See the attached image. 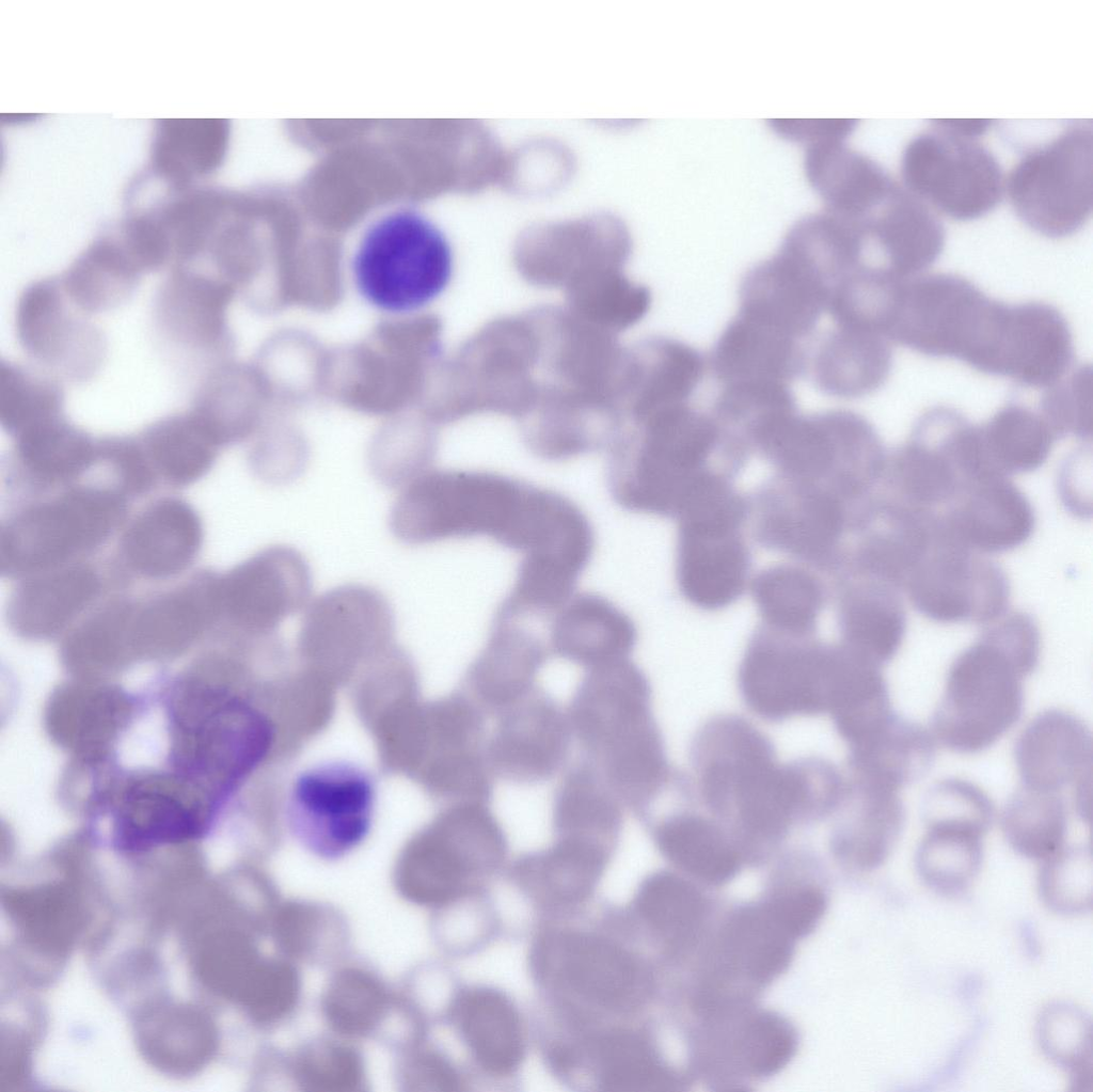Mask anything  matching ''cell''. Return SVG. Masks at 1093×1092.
I'll return each mask as SVG.
<instances>
[{
	"label": "cell",
	"instance_id": "cell-44",
	"mask_svg": "<svg viewBox=\"0 0 1093 1092\" xmlns=\"http://www.w3.org/2000/svg\"><path fill=\"white\" fill-rule=\"evenodd\" d=\"M142 273L123 243L100 241L82 253L59 279L69 300L92 315L125 302Z\"/></svg>",
	"mask_w": 1093,
	"mask_h": 1092
},
{
	"label": "cell",
	"instance_id": "cell-55",
	"mask_svg": "<svg viewBox=\"0 0 1093 1092\" xmlns=\"http://www.w3.org/2000/svg\"><path fill=\"white\" fill-rule=\"evenodd\" d=\"M601 1080L608 1091H649L668 1085L649 1045L632 1033H619L603 1043Z\"/></svg>",
	"mask_w": 1093,
	"mask_h": 1092
},
{
	"label": "cell",
	"instance_id": "cell-38",
	"mask_svg": "<svg viewBox=\"0 0 1093 1092\" xmlns=\"http://www.w3.org/2000/svg\"><path fill=\"white\" fill-rule=\"evenodd\" d=\"M613 849L586 838L555 836L548 849L520 858L514 874L538 892L560 900L577 899L597 883Z\"/></svg>",
	"mask_w": 1093,
	"mask_h": 1092
},
{
	"label": "cell",
	"instance_id": "cell-18",
	"mask_svg": "<svg viewBox=\"0 0 1093 1092\" xmlns=\"http://www.w3.org/2000/svg\"><path fill=\"white\" fill-rule=\"evenodd\" d=\"M630 250L623 222L593 213L528 228L518 241L517 257L532 279L564 284L571 294L620 270Z\"/></svg>",
	"mask_w": 1093,
	"mask_h": 1092
},
{
	"label": "cell",
	"instance_id": "cell-56",
	"mask_svg": "<svg viewBox=\"0 0 1093 1092\" xmlns=\"http://www.w3.org/2000/svg\"><path fill=\"white\" fill-rule=\"evenodd\" d=\"M1039 1035L1044 1051L1068 1067L1077 1085L1091 1081V1029L1082 1011L1065 1003L1050 1006L1040 1018Z\"/></svg>",
	"mask_w": 1093,
	"mask_h": 1092
},
{
	"label": "cell",
	"instance_id": "cell-40",
	"mask_svg": "<svg viewBox=\"0 0 1093 1092\" xmlns=\"http://www.w3.org/2000/svg\"><path fill=\"white\" fill-rule=\"evenodd\" d=\"M172 269L157 295L155 320L172 343L201 351L216 331L219 289L199 270L188 266Z\"/></svg>",
	"mask_w": 1093,
	"mask_h": 1092
},
{
	"label": "cell",
	"instance_id": "cell-9",
	"mask_svg": "<svg viewBox=\"0 0 1093 1092\" xmlns=\"http://www.w3.org/2000/svg\"><path fill=\"white\" fill-rule=\"evenodd\" d=\"M983 477L977 426L955 409L935 407L887 455L881 486L908 506L940 512Z\"/></svg>",
	"mask_w": 1093,
	"mask_h": 1092
},
{
	"label": "cell",
	"instance_id": "cell-50",
	"mask_svg": "<svg viewBox=\"0 0 1093 1092\" xmlns=\"http://www.w3.org/2000/svg\"><path fill=\"white\" fill-rule=\"evenodd\" d=\"M88 568H72L25 585L13 598L10 618L22 628L49 630L78 614L97 591Z\"/></svg>",
	"mask_w": 1093,
	"mask_h": 1092
},
{
	"label": "cell",
	"instance_id": "cell-23",
	"mask_svg": "<svg viewBox=\"0 0 1093 1092\" xmlns=\"http://www.w3.org/2000/svg\"><path fill=\"white\" fill-rule=\"evenodd\" d=\"M534 621L495 612L487 642L465 676L470 698L486 715L497 716L536 687L550 650Z\"/></svg>",
	"mask_w": 1093,
	"mask_h": 1092
},
{
	"label": "cell",
	"instance_id": "cell-2",
	"mask_svg": "<svg viewBox=\"0 0 1093 1092\" xmlns=\"http://www.w3.org/2000/svg\"><path fill=\"white\" fill-rule=\"evenodd\" d=\"M620 426L608 443L606 482L623 509L676 518L687 496L718 463L736 466L746 442L711 410L692 401Z\"/></svg>",
	"mask_w": 1093,
	"mask_h": 1092
},
{
	"label": "cell",
	"instance_id": "cell-32",
	"mask_svg": "<svg viewBox=\"0 0 1093 1092\" xmlns=\"http://www.w3.org/2000/svg\"><path fill=\"white\" fill-rule=\"evenodd\" d=\"M805 172L825 209L851 217L869 211L897 183L878 163L846 147L843 139L807 145Z\"/></svg>",
	"mask_w": 1093,
	"mask_h": 1092
},
{
	"label": "cell",
	"instance_id": "cell-26",
	"mask_svg": "<svg viewBox=\"0 0 1093 1092\" xmlns=\"http://www.w3.org/2000/svg\"><path fill=\"white\" fill-rule=\"evenodd\" d=\"M874 264L906 281L928 269L945 246V231L933 210L897 183L867 217Z\"/></svg>",
	"mask_w": 1093,
	"mask_h": 1092
},
{
	"label": "cell",
	"instance_id": "cell-31",
	"mask_svg": "<svg viewBox=\"0 0 1093 1092\" xmlns=\"http://www.w3.org/2000/svg\"><path fill=\"white\" fill-rule=\"evenodd\" d=\"M545 965L559 982L602 1004H616L635 991L638 972L623 950L598 937L567 934L546 946Z\"/></svg>",
	"mask_w": 1093,
	"mask_h": 1092
},
{
	"label": "cell",
	"instance_id": "cell-33",
	"mask_svg": "<svg viewBox=\"0 0 1093 1092\" xmlns=\"http://www.w3.org/2000/svg\"><path fill=\"white\" fill-rule=\"evenodd\" d=\"M792 937L771 906L741 913L720 938L717 956L722 963L712 972L711 991H719L727 979L730 982L735 978H747L755 983L769 981L787 965Z\"/></svg>",
	"mask_w": 1093,
	"mask_h": 1092
},
{
	"label": "cell",
	"instance_id": "cell-5",
	"mask_svg": "<svg viewBox=\"0 0 1093 1092\" xmlns=\"http://www.w3.org/2000/svg\"><path fill=\"white\" fill-rule=\"evenodd\" d=\"M1039 659L1037 647L1020 624L1008 618L985 624L949 667L932 716L933 735L956 753L992 746L1019 719L1023 679Z\"/></svg>",
	"mask_w": 1093,
	"mask_h": 1092
},
{
	"label": "cell",
	"instance_id": "cell-20",
	"mask_svg": "<svg viewBox=\"0 0 1093 1092\" xmlns=\"http://www.w3.org/2000/svg\"><path fill=\"white\" fill-rule=\"evenodd\" d=\"M66 296L60 279L32 282L20 294L16 330L20 346L36 363L72 380H85L106 353L102 332Z\"/></svg>",
	"mask_w": 1093,
	"mask_h": 1092
},
{
	"label": "cell",
	"instance_id": "cell-52",
	"mask_svg": "<svg viewBox=\"0 0 1093 1092\" xmlns=\"http://www.w3.org/2000/svg\"><path fill=\"white\" fill-rule=\"evenodd\" d=\"M63 393L51 379L12 363H1L0 421L16 434L46 418L62 414Z\"/></svg>",
	"mask_w": 1093,
	"mask_h": 1092
},
{
	"label": "cell",
	"instance_id": "cell-24",
	"mask_svg": "<svg viewBox=\"0 0 1093 1092\" xmlns=\"http://www.w3.org/2000/svg\"><path fill=\"white\" fill-rule=\"evenodd\" d=\"M936 513L941 528L952 540L984 555L1021 545L1035 524L1031 503L1008 477H987L973 482Z\"/></svg>",
	"mask_w": 1093,
	"mask_h": 1092
},
{
	"label": "cell",
	"instance_id": "cell-3",
	"mask_svg": "<svg viewBox=\"0 0 1093 1092\" xmlns=\"http://www.w3.org/2000/svg\"><path fill=\"white\" fill-rule=\"evenodd\" d=\"M567 712L582 758L622 805L644 817L668 765L643 670L630 658L586 669Z\"/></svg>",
	"mask_w": 1093,
	"mask_h": 1092
},
{
	"label": "cell",
	"instance_id": "cell-11",
	"mask_svg": "<svg viewBox=\"0 0 1093 1092\" xmlns=\"http://www.w3.org/2000/svg\"><path fill=\"white\" fill-rule=\"evenodd\" d=\"M901 174L904 187L929 208L961 221L986 215L1004 192L996 157L947 120L933 121L906 144Z\"/></svg>",
	"mask_w": 1093,
	"mask_h": 1092
},
{
	"label": "cell",
	"instance_id": "cell-16",
	"mask_svg": "<svg viewBox=\"0 0 1093 1092\" xmlns=\"http://www.w3.org/2000/svg\"><path fill=\"white\" fill-rule=\"evenodd\" d=\"M120 515L118 497L96 489L29 509L2 532L3 569L20 573L52 568L99 543Z\"/></svg>",
	"mask_w": 1093,
	"mask_h": 1092
},
{
	"label": "cell",
	"instance_id": "cell-37",
	"mask_svg": "<svg viewBox=\"0 0 1093 1092\" xmlns=\"http://www.w3.org/2000/svg\"><path fill=\"white\" fill-rule=\"evenodd\" d=\"M934 759L931 732L897 714L875 737L850 748L853 779L898 791L923 777Z\"/></svg>",
	"mask_w": 1093,
	"mask_h": 1092
},
{
	"label": "cell",
	"instance_id": "cell-58",
	"mask_svg": "<svg viewBox=\"0 0 1093 1092\" xmlns=\"http://www.w3.org/2000/svg\"><path fill=\"white\" fill-rule=\"evenodd\" d=\"M921 813L925 825L965 824L987 833L994 821L995 808L988 795L975 784L946 778L928 790Z\"/></svg>",
	"mask_w": 1093,
	"mask_h": 1092
},
{
	"label": "cell",
	"instance_id": "cell-43",
	"mask_svg": "<svg viewBox=\"0 0 1093 1092\" xmlns=\"http://www.w3.org/2000/svg\"><path fill=\"white\" fill-rule=\"evenodd\" d=\"M652 833L658 849L668 860L701 880L719 883L738 870V852L707 818L672 814L658 822Z\"/></svg>",
	"mask_w": 1093,
	"mask_h": 1092
},
{
	"label": "cell",
	"instance_id": "cell-15",
	"mask_svg": "<svg viewBox=\"0 0 1093 1092\" xmlns=\"http://www.w3.org/2000/svg\"><path fill=\"white\" fill-rule=\"evenodd\" d=\"M761 544L817 567L835 569L856 511L823 485L780 476L758 495Z\"/></svg>",
	"mask_w": 1093,
	"mask_h": 1092
},
{
	"label": "cell",
	"instance_id": "cell-49",
	"mask_svg": "<svg viewBox=\"0 0 1093 1092\" xmlns=\"http://www.w3.org/2000/svg\"><path fill=\"white\" fill-rule=\"evenodd\" d=\"M1067 812L1059 792L1021 786L1007 802L1001 828L1008 843L1020 855L1046 859L1063 848Z\"/></svg>",
	"mask_w": 1093,
	"mask_h": 1092
},
{
	"label": "cell",
	"instance_id": "cell-12",
	"mask_svg": "<svg viewBox=\"0 0 1093 1092\" xmlns=\"http://www.w3.org/2000/svg\"><path fill=\"white\" fill-rule=\"evenodd\" d=\"M811 636L762 626L749 640L739 684L746 703L761 717L780 721L827 711L831 645Z\"/></svg>",
	"mask_w": 1093,
	"mask_h": 1092
},
{
	"label": "cell",
	"instance_id": "cell-39",
	"mask_svg": "<svg viewBox=\"0 0 1093 1092\" xmlns=\"http://www.w3.org/2000/svg\"><path fill=\"white\" fill-rule=\"evenodd\" d=\"M982 453L994 476L1039 469L1058 439L1037 409L1011 402L978 425Z\"/></svg>",
	"mask_w": 1093,
	"mask_h": 1092
},
{
	"label": "cell",
	"instance_id": "cell-53",
	"mask_svg": "<svg viewBox=\"0 0 1093 1092\" xmlns=\"http://www.w3.org/2000/svg\"><path fill=\"white\" fill-rule=\"evenodd\" d=\"M574 164L572 153L563 143L553 139L532 140L508 152L502 185L519 194L553 192L571 177Z\"/></svg>",
	"mask_w": 1093,
	"mask_h": 1092
},
{
	"label": "cell",
	"instance_id": "cell-34",
	"mask_svg": "<svg viewBox=\"0 0 1093 1092\" xmlns=\"http://www.w3.org/2000/svg\"><path fill=\"white\" fill-rule=\"evenodd\" d=\"M201 527L193 511L178 501H161L131 525L124 541L127 561L140 573L165 576L194 557Z\"/></svg>",
	"mask_w": 1093,
	"mask_h": 1092
},
{
	"label": "cell",
	"instance_id": "cell-19",
	"mask_svg": "<svg viewBox=\"0 0 1093 1092\" xmlns=\"http://www.w3.org/2000/svg\"><path fill=\"white\" fill-rule=\"evenodd\" d=\"M828 297V283L819 266L783 238L774 255L742 278L736 314L809 348Z\"/></svg>",
	"mask_w": 1093,
	"mask_h": 1092
},
{
	"label": "cell",
	"instance_id": "cell-48",
	"mask_svg": "<svg viewBox=\"0 0 1093 1092\" xmlns=\"http://www.w3.org/2000/svg\"><path fill=\"white\" fill-rule=\"evenodd\" d=\"M129 790L116 822L117 840L124 848L144 849L202 832V818L176 797L149 787Z\"/></svg>",
	"mask_w": 1093,
	"mask_h": 1092
},
{
	"label": "cell",
	"instance_id": "cell-13",
	"mask_svg": "<svg viewBox=\"0 0 1093 1092\" xmlns=\"http://www.w3.org/2000/svg\"><path fill=\"white\" fill-rule=\"evenodd\" d=\"M903 590L920 614L942 623L985 626L1007 612L1010 598L1004 570L952 540L937 517L933 540Z\"/></svg>",
	"mask_w": 1093,
	"mask_h": 1092
},
{
	"label": "cell",
	"instance_id": "cell-46",
	"mask_svg": "<svg viewBox=\"0 0 1093 1092\" xmlns=\"http://www.w3.org/2000/svg\"><path fill=\"white\" fill-rule=\"evenodd\" d=\"M16 437L17 458L25 470L47 482L79 474L98 454L90 437L63 414L33 424Z\"/></svg>",
	"mask_w": 1093,
	"mask_h": 1092
},
{
	"label": "cell",
	"instance_id": "cell-27",
	"mask_svg": "<svg viewBox=\"0 0 1093 1092\" xmlns=\"http://www.w3.org/2000/svg\"><path fill=\"white\" fill-rule=\"evenodd\" d=\"M550 653L586 669L629 659L637 643L632 618L605 597L574 592L546 620Z\"/></svg>",
	"mask_w": 1093,
	"mask_h": 1092
},
{
	"label": "cell",
	"instance_id": "cell-30",
	"mask_svg": "<svg viewBox=\"0 0 1093 1092\" xmlns=\"http://www.w3.org/2000/svg\"><path fill=\"white\" fill-rule=\"evenodd\" d=\"M808 347L740 315L713 346L708 368L720 384L776 382L789 384L807 373Z\"/></svg>",
	"mask_w": 1093,
	"mask_h": 1092
},
{
	"label": "cell",
	"instance_id": "cell-6",
	"mask_svg": "<svg viewBox=\"0 0 1093 1092\" xmlns=\"http://www.w3.org/2000/svg\"><path fill=\"white\" fill-rule=\"evenodd\" d=\"M751 447L780 476L821 484L850 505L880 487L888 455L873 425L849 410L778 415L757 430Z\"/></svg>",
	"mask_w": 1093,
	"mask_h": 1092
},
{
	"label": "cell",
	"instance_id": "cell-36",
	"mask_svg": "<svg viewBox=\"0 0 1093 1092\" xmlns=\"http://www.w3.org/2000/svg\"><path fill=\"white\" fill-rule=\"evenodd\" d=\"M850 811L840 827L838 846L854 866L873 869L894 849L905 820L899 791L853 779Z\"/></svg>",
	"mask_w": 1093,
	"mask_h": 1092
},
{
	"label": "cell",
	"instance_id": "cell-14",
	"mask_svg": "<svg viewBox=\"0 0 1093 1092\" xmlns=\"http://www.w3.org/2000/svg\"><path fill=\"white\" fill-rule=\"evenodd\" d=\"M375 802L374 782L366 772L352 763L328 762L296 778L287 801V823L313 851L338 856L366 838Z\"/></svg>",
	"mask_w": 1093,
	"mask_h": 1092
},
{
	"label": "cell",
	"instance_id": "cell-1",
	"mask_svg": "<svg viewBox=\"0 0 1093 1092\" xmlns=\"http://www.w3.org/2000/svg\"><path fill=\"white\" fill-rule=\"evenodd\" d=\"M566 496L491 471L429 470L401 487L390 528L408 544L486 537L520 555L556 536Z\"/></svg>",
	"mask_w": 1093,
	"mask_h": 1092
},
{
	"label": "cell",
	"instance_id": "cell-47",
	"mask_svg": "<svg viewBox=\"0 0 1093 1092\" xmlns=\"http://www.w3.org/2000/svg\"><path fill=\"white\" fill-rule=\"evenodd\" d=\"M916 852V868L932 888L955 893L967 888L977 876L983 858L985 832L970 825L933 823L925 825Z\"/></svg>",
	"mask_w": 1093,
	"mask_h": 1092
},
{
	"label": "cell",
	"instance_id": "cell-8",
	"mask_svg": "<svg viewBox=\"0 0 1093 1092\" xmlns=\"http://www.w3.org/2000/svg\"><path fill=\"white\" fill-rule=\"evenodd\" d=\"M747 512L733 488L714 490L685 507L678 519L676 579L694 606L716 611L746 589L750 555L742 537Z\"/></svg>",
	"mask_w": 1093,
	"mask_h": 1092
},
{
	"label": "cell",
	"instance_id": "cell-35",
	"mask_svg": "<svg viewBox=\"0 0 1093 1092\" xmlns=\"http://www.w3.org/2000/svg\"><path fill=\"white\" fill-rule=\"evenodd\" d=\"M622 804L584 758L563 776L552 805L555 836H574L615 846L622 828Z\"/></svg>",
	"mask_w": 1093,
	"mask_h": 1092
},
{
	"label": "cell",
	"instance_id": "cell-21",
	"mask_svg": "<svg viewBox=\"0 0 1093 1092\" xmlns=\"http://www.w3.org/2000/svg\"><path fill=\"white\" fill-rule=\"evenodd\" d=\"M312 576L302 554L287 545L265 548L219 577L220 619L257 636L270 635L305 607Z\"/></svg>",
	"mask_w": 1093,
	"mask_h": 1092
},
{
	"label": "cell",
	"instance_id": "cell-4",
	"mask_svg": "<svg viewBox=\"0 0 1093 1092\" xmlns=\"http://www.w3.org/2000/svg\"><path fill=\"white\" fill-rule=\"evenodd\" d=\"M696 767L706 803L720 817H733L748 840L778 839L798 813L820 804L812 765H779L771 743L742 719L704 728Z\"/></svg>",
	"mask_w": 1093,
	"mask_h": 1092
},
{
	"label": "cell",
	"instance_id": "cell-54",
	"mask_svg": "<svg viewBox=\"0 0 1093 1092\" xmlns=\"http://www.w3.org/2000/svg\"><path fill=\"white\" fill-rule=\"evenodd\" d=\"M1039 877L1040 895L1054 912L1086 913L1092 905V855L1084 846L1062 848L1044 859Z\"/></svg>",
	"mask_w": 1093,
	"mask_h": 1092
},
{
	"label": "cell",
	"instance_id": "cell-25",
	"mask_svg": "<svg viewBox=\"0 0 1093 1092\" xmlns=\"http://www.w3.org/2000/svg\"><path fill=\"white\" fill-rule=\"evenodd\" d=\"M1014 757L1024 787L1060 793L1091 785V732L1067 711L1049 709L1032 718L1017 738Z\"/></svg>",
	"mask_w": 1093,
	"mask_h": 1092
},
{
	"label": "cell",
	"instance_id": "cell-29",
	"mask_svg": "<svg viewBox=\"0 0 1093 1092\" xmlns=\"http://www.w3.org/2000/svg\"><path fill=\"white\" fill-rule=\"evenodd\" d=\"M891 368L890 341L880 333L833 325L809 347L807 373L830 396L869 395L887 381Z\"/></svg>",
	"mask_w": 1093,
	"mask_h": 1092
},
{
	"label": "cell",
	"instance_id": "cell-28",
	"mask_svg": "<svg viewBox=\"0 0 1093 1092\" xmlns=\"http://www.w3.org/2000/svg\"><path fill=\"white\" fill-rule=\"evenodd\" d=\"M838 574L841 643L880 665L889 662L899 651L906 631L901 591L844 568Z\"/></svg>",
	"mask_w": 1093,
	"mask_h": 1092
},
{
	"label": "cell",
	"instance_id": "cell-51",
	"mask_svg": "<svg viewBox=\"0 0 1093 1092\" xmlns=\"http://www.w3.org/2000/svg\"><path fill=\"white\" fill-rule=\"evenodd\" d=\"M646 921L671 944H683L698 930L704 904L693 886L670 873H656L641 886L637 899Z\"/></svg>",
	"mask_w": 1093,
	"mask_h": 1092
},
{
	"label": "cell",
	"instance_id": "cell-60",
	"mask_svg": "<svg viewBox=\"0 0 1093 1092\" xmlns=\"http://www.w3.org/2000/svg\"><path fill=\"white\" fill-rule=\"evenodd\" d=\"M770 906L794 937L814 925L822 915L824 899L818 889L805 887L785 895Z\"/></svg>",
	"mask_w": 1093,
	"mask_h": 1092
},
{
	"label": "cell",
	"instance_id": "cell-7",
	"mask_svg": "<svg viewBox=\"0 0 1093 1092\" xmlns=\"http://www.w3.org/2000/svg\"><path fill=\"white\" fill-rule=\"evenodd\" d=\"M453 266L450 244L439 226L416 209L399 208L365 231L353 275L371 305L405 314L435 300L447 287Z\"/></svg>",
	"mask_w": 1093,
	"mask_h": 1092
},
{
	"label": "cell",
	"instance_id": "cell-10",
	"mask_svg": "<svg viewBox=\"0 0 1093 1092\" xmlns=\"http://www.w3.org/2000/svg\"><path fill=\"white\" fill-rule=\"evenodd\" d=\"M1017 216L1050 238L1078 232L1092 212V128L1074 122L1048 142L1031 148L1004 181Z\"/></svg>",
	"mask_w": 1093,
	"mask_h": 1092
},
{
	"label": "cell",
	"instance_id": "cell-41",
	"mask_svg": "<svg viewBox=\"0 0 1093 1092\" xmlns=\"http://www.w3.org/2000/svg\"><path fill=\"white\" fill-rule=\"evenodd\" d=\"M750 590L763 626L796 636L813 634L825 603L814 573L792 564L770 566L753 579Z\"/></svg>",
	"mask_w": 1093,
	"mask_h": 1092
},
{
	"label": "cell",
	"instance_id": "cell-22",
	"mask_svg": "<svg viewBox=\"0 0 1093 1092\" xmlns=\"http://www.w3.org/2000/svg\"><path fill=\"white\" fill-rule=\"evenodd\" d=\"M496 717L486 756L493 773L517 784H537L565 764L573 738L568 716L538 687Z\"/></svg>",
	"mask_w": 1093,
	"mask_h": 1092
},
{
	"label": "cell",
	"instance_id": "cell-42",
	"mask_svg": "<svg viewBox=\"0 0 1093 1092\" xmlns=\"http://www.w3.org/2000/svg\"><path fill=\"white\" fill-rule=\"evenodd\" d=\"M137 442L152 471L181 485L210 468L219 439L191 410L152 424Z\"/></svg>",
	"mask_w": 1093,
	"mask_h": 1092
},
{
	"label": "cell",
	"instance_id": "cell-57",
	"mask_svg": "<svg viewBox=\"0 0 1093 1092\" xmlns=\"http://www.w3.org/2000/svg\"><path fill=\"white\" fill-rule=\"evenodd\" d=\"M1037 410L1057 438L1092 434V377L1090 366L1081 365L1058 382L1044 389Z\"/></svg>",
	"mask_w": 1093,
	"mask_h": 1092
},
{
	"label": "cell",
	"instance_id": "cell-45",
	"mask_svg": "<svg viewBox=\"0 0 1093 1092\" xmlns=\"http://www.w3.org/2000/svg\"><path fill=\"white\" fill-rule=\"evenodd\" d=\"M462 1029L478 1062L489 1072L506 1074L522 1057L521 1025L511 1003L490 990L469 993L461 1006Z\"/></svg>",
	"mask_w": 1093,
	"mask_h": 1092
},
{
	"label": "cell",
	"instance_id": "cell-17",
	"mask_svg": "<svg viewBox=\"0 0 1093 1092\" xmlns=\"http://www.w3.org/2000/svg\"><path fill=\"white\" fill-rule=\"evenodd\" d=\"M988 300L963 276L917 275L902 284L887 336L926 355L962 361Z\"/></svg>",
	"mask_w": 1093,
	"mask_h": 1092
},
{
	"label": "cell",
	"instance_id": "cell-59",
	"mask_svg": "<svg viewBox=\"0 0 1093 1092\" xmlns=\"http://www.w3.org/2000/svg\"><path fill=\"white\" fill-rule=\"evenodd\" d=\"M794 1046V1034L781 1018L761 1014L746 1024L735 1051L750 1072L769 1075L787 1063Z\"/></svg>",
	"mask_w": 1093,
	"mask_h": 1092
},
{
	"label": "cell",
	"instance_id": "cell-61",
	"mask_svg": "<svg viewBox=\"0 0 1093 1092\" xmlns=\"http://www.w3.org/2000/svg\"><path fill=\"white\" fill-rule=\"evenodd\" d=\"M856 121L853 120H828V121H773L774 129L792 140L804 142L807 145L830 139H845L854 129Z\"/></svg>",
	"mask_w": 1093,
	"mask_h": 1092
}]
</instances>
